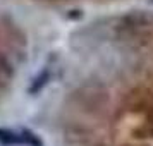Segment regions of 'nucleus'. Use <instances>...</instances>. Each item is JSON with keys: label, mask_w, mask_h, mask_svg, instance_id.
Wrapping results in <instances>:
<instances>
[{"label": "nucleus", "mask_w": 153, "mask_h": 146, "mask_svg": "<svg viewBox=\"0 0 153 146\" xmlns=\"http://www.w3.org/2000/svg\"><path fill=\"white\" fill-rule=\"evenodd\" d=\"M0 143L2 145H29V146H43L40 139L29 131H9L0 129Z\"/></svg>", "instance_id": "1"}, {"label": "nucleus", "mask_w": 153, "mask_h": 146, "mask_svg": "<svg viewBox=\"0 0 153 146\" xmlns=\"http://www.w3.org/2000/svg\"><path fill=\"white\" fill-rule=\"evenodd\" d=\"M10 79H12V65L4 55H0V86L7 84Z\"/></svg>", "instance_id": "2"}]
</instances>
